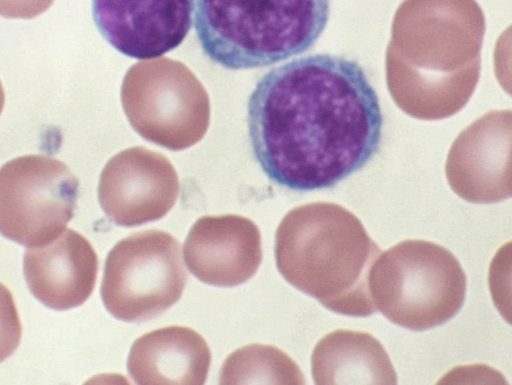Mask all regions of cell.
<instances>
[{
  "label": "cell",
  "instance_id": "7",
  "mask_svg": "<svg viewBox=\"0 0 512 385\" xmlns=\"http://www.w3.org/2000/svg\"><path fill=\"white\" fill-rule=\"evenodd\" d=\"M79 181L46 155L14 158L0 168V234L22 246L58 238L73 218Z\"/></svg>",
  "mask_w": 512,
  "mask_h": 385
},
{
  "label": "cell",
  "instance_id": "1",
  "mask_svg": "<svg viewBox=\"0 0 512 385\" xmlns=\"http://www.w3.org/2000/svg\"><path fill=\"white\" fill-rule=\"evenodd\" d=\"M383 117L362 67L333 54L267 72L247 103L254 157L273 182L295 191L330 188L378 152Z\"/></svg>",
  "mask_w": 512,
  "mask_h": 385
},
{
  "label": "cell",
  "instance_id": "17",
  "mask_svg": "<svg viewBox=\"0 0 512 385\" xmlns=\"http://www.w3.org/2000/svg\"><path fill=\"white\" fill-rule=\"evenodd\" d=\"M54 0H0V16L5 18H34L45 12Z\"/></svg>",
  "mask_w": 512,
  "mask_h": 385
},
{
  "label": "cell",
  "instance_id": "9",
  "mask_svg": "<svg viewBox=\"0 0 512 385\" xmlns=\"http://www.w3.org/2000/svg\"><path fill=\"white\" fill-rule=\"evenodd\" d=\"M194 0H92L102 37L134 59H153L177 48L193 24Z\"/></svg>",
  "mask_w": 512,
  "mask_h": 385
},
{
  "label": "cell",
  "instance_id": "11",
  "mask_svg": "<svg viewBox=\"0 0 512 385\" xmlns=\"http://www.w3.org/2000/svg\"><path fill=\"white\" fill-rule=\"evenodd\" d=\"M23 271L32 295L46 307L63 311L82 305L92 294L98 258L83 235L67 228L46 245L28 247Z\"/></svg>",
  "mask_w": 512,
  "mask_h": 385
},
{
  "label": "cell",
  "instance_id": "12",
  "mask_svg": "<svg viewBox=\"0 0 512 385\" xmlns=\"http://www.w3.org/2000/svg\"><path fill=\"white\" fill-rule=\"evenodd\" d=\"M178 194L176 174L163 161H128L115 157L102 171L98 199L115 224L134 227L161 219Z\"/></svg>",
  "mask_w": 512,
  "mask_h": 385
},
{
  "label": "cell",
  "instance_id": "4",
  "mask_svg": "<svg viewBox=\"0 0 512 385\" xmlns=\"http://www.w3.org/2000/svg\"><path fill=\"white\" fill-rule=\"evenodd\" d=\"M329 8V0H196L195 31L221 67H267L313 47Z\"/></svg>",
  "mask_w": 512,
  "mask_h": 385
},
{
  "label": "cell",
  "instance_id": "10",
  "mask_svg": "<svg viewBox=\"0 0 512 385\" xmlns=\"http://www.w3.org/2000/svg\"><path fill=\"white\" fill-rule=\"evenodd\" d=\"M183 251L189 271L200 281L217 287L246 282L262 261L257 225L232 214L199 218L184 241Z\"/></svg>",
  "mask_w": 512,
  "mask_h": 385
},
{
  "label": "cell",
  "instance_id": "18",
  "mask_svg": "<svg viewBox=\"0 0 512 385\" xmlns=\"http://www.w3.org/2000/svg\"><path fill=\"white\" fill-rule=\"evenodd\" d=\"M4 103H5V93H4V89H3L2 83L0 81V114H1V112L3 110Z\"/></svg>",
  "mask_w": 512,
  "mask_h": 385
},
{
  "label": "cell",
  "instance_id": "13",
  "mask_svg": "<svg viewBox=\"0 0 512 385\" xmlns=\"http://www.w3.org/2000/svg\"><path fill=\"white\" fill-rule=\"evenodd\" d=\"M210 349L196 331L169 326L151 331L132 345L127 369L137 384H203Z\"/></svg>",
  "mask_w": 512,
  "mask_h": 385
},
{
  "label": "cell",
  "instance_id": "5",
  "mask_svg": "<svg viewBox=\"0 0 512 385\" xmlns=\"http://www.w3.org/2000/svg\"><path fill=\"white\" fill-rule=\"evenodd\" d=\"M466 286L457 258L425 240H405L389 248L378 256L369 275L375 309L413 331L452 319L463 306Z\"/></svg>",
  "mask_w": 512,
  "mask_h": 385
},
{
  "label": "cell",
  "instance_id": "3",
  "mask_svg": "<svg viewBox=\"0 0 512 385\" xmlns=\"http://www.w3.org/2000/svg\"><path fill=\"white\" fill-rule=\"evenodd\" d=\"M380 253L361 221L330 202L292 209L275 235V259L283 278L346 316L367 317L376 311L369 275Z\"/></svg>",
  "mask_w": 512,
  "mask_h": 385
},
{
  "label": "cell",
  "instance_id": "14",
  "mask_svg": "<svg viewBox=\"0 0 512 385\" xmlns=\"http://www.w3.org/2000/svg\"><path fill=\"white\" fill-rule=\"evenodd\" d=\"M316 384H396L397 375L382 344L361 331L335 330L315 346Z\"/></svg>",
  "mask_w": 512,
  "mask_h": 385
},
{
  "label": "cell",
  "instance_id": "16",
  "mask_svg": "<svg viewBox=\"0 0 512 385\" xmlns=\"http://www.w3.org/2000/svg\"><path fill=\"white\" fill-rule=\"evenodd\" d=\"M21 336L22 325L13 295L0 282V362L14 353Z\"/></svg>",
  "mask_w": 512,
  "mask_h": 385
},
{
  "label": "cell",
  "instance_id": "15",
  "mask_svg": "<svg viewBox=\"0 0 512 385\" xmlns=\"http://www.w3.org/2000/svg\"><path fill=\"white\" fill-rule=\"evenodd\" d=\"M221 384H304L298 365L282 350L252 344L231 353L224 361Z\"/></svg>",
  "mask_w": 512,
  "mask_h": 385
},
{
  "label": "cell",
  "instance_id": "2",
  "mask_svg": "<svg viewBox=\"0 0 512 385\" xmlns=\"http://www.w3.org/2000/svg\"><path fill=\"white\" fill-rule=\"evenodd\" d=\"M485 29L476 0H404L386 52L396 105L421 120L459 112L478 84Z\"/></svg>",
  "mask_w": 512,
  "mask_h": 385
},
{
  "label": "cell",
  "instance_id": "6",
  "mask_svg": "<svg viewBox=\"0 0 512 385\" xmlns=\"http://www.w3.org/2000/svg\"><path fill=\"white\" fill-rule=\"evenodd\" d=\"M175 237L161 230L132 234L106 257L101 298L107 311L125 322L155 318L182 296L187 275Z\"/></svg>",
  "mask_w": 512,
  "mask_h": 385
},
{
  "label": "cell",
  "instance_id": "8",
  "mask_svg": "<svg viewBox=\"0 0 512 385\" xmlns=\"http://www.w3.org/2000/svg\"><path fill=\"white\" fill-rule=\"evenodd\" d=\"M510 110L486 113L453 142L445 166L451 189L462 199L489 204L512 194Z\"/></svg>",
  "mask_w": 512,
  "mask_h": 385
}]
</instances>
